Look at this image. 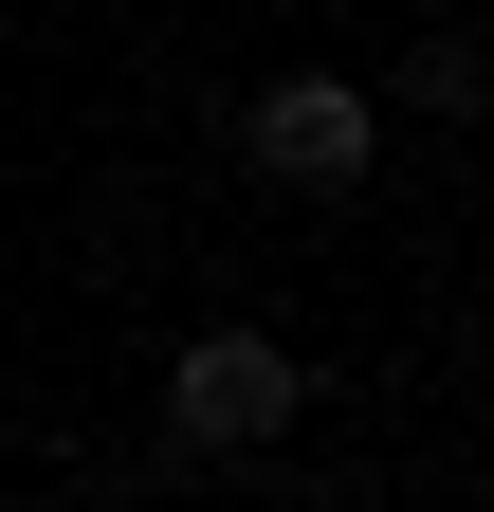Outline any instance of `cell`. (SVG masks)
Wrapping results in <instances>:
<instances>
[{
    "label": "cell",
    "instance_id": "3",
    "mask_svg": "<svg viewBox=\"0 0 494 512\" xmlns=\"http://www.w3.org/2000/svg\"><path fill=\"white\" fill-rule=\"evenodd\" d=\"M476 92H494V55H476L458 19H440V37H403V110H476Z\"/></svg>",
    "mask_w": 494,
    "mask_h": 512
},
{
    "label": "cell",
    "instance_id": "2",
    "mask_svg": "<svg viewBox=\"0 0 494 512\" xmlns=\"http://www.w3.org/2000/svg\"><path fill=\"white\" fill-rule=\"evenodd\" d=\"M366 128H385V110H366L348 74H275L257 110H238V147H257V183H293V202H348V183H366Z\"/></svg>",
    "mask_w": 494,
    "mask_h": 512
},
{
    "label": "cell",
    "instance_id": "1",
    "mask_svg": "<svg viewBox=\"0 0 494 512\" xmlns=\"http://www.w3.org/2000/svg\"><path fill=\"white\" fill-rule=\"evenodd\" d=\"M293 403H312V366H293L275 330H202V348L165 366V439H183V458H257Z\"/></svg>",
    "mask_w": 494,
    "mask_h": 512
}]
</instances>
